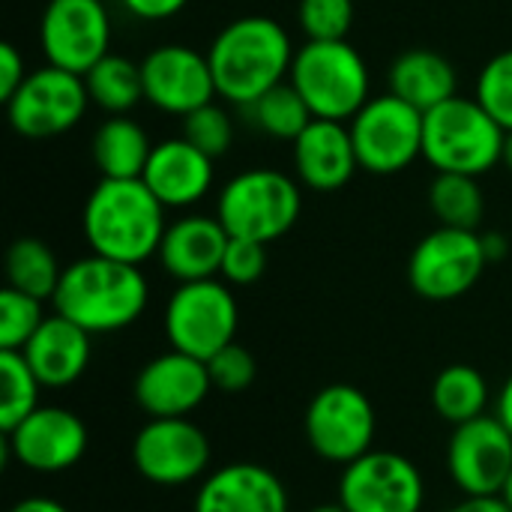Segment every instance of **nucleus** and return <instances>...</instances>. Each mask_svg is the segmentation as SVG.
I'll list each match as a JSON object with an SVG mask.
<instances>
[{
  "instance_id": "f257e3e1",
  "label": "nucleus",
  "mask_w": 512,
  "mask_h": 512,
  "mask_svg": "<svg viewBox=\"0 0 512 512\" xmlns=\"http://www.w3.org/2000/svg\"><path fill=\"white\" fill-rule=\"evenodd\" d=\"M294 54L297 48L288 30L276 18L243 15L228 21L207 48L219 99L240 108L252 105L267 90L288 81Z\"/></svg>"
},
{
  "instance_id": "f03ea898",
  "label": "nucleus",
  "mask_w": 512,
  "mask_h": 512,
  "mask_svg": "<svg viewBox=\"0 0 512 512\" xmlns=\"http://www.w3.org/2000/svg\"><path fill=\"white\" fill-rule=\"evenodd\" d=\"M81 231L93 255L141 267L159 255L168 219L144 180H99L84 201Z\"/></svg>"
},
{
  "instance_id": "7ed1b4c3",
  "label": "nucleus",
  "mask_w": 512,
  "mask_h": 512,
  "mask_svg": "<svg viewBox=\"0 0 512 512\" xmlns=\"http://www.w3.org/2000/svg\"><path fill=\"white\" fill-rule=\"evenodd\" d=\"M150 300V285L135 264L87 255L63 267L54 291V312L87 330L90 336L132 327Z\"/></svg>"
},
{
  "instance_id": "20e7f679",
  "label": "nucleus",
  "mask_w": 512,
  "mask_h": 512,
  "mask_svg": "<svg viewBox=\"0 0 512 512\" xmlns=\"http://www.w3.org/2000/svg\"><path fill=\"white\" fill-rule=\"evenodd\" d=\"M288 81L318 120L351 123L372 99L366 57L348 42H309L297 48Z\"/></svg>"
},
{
  "instance_id": "39448f33",
  "label": "nucleus",
  "mask_w": 512,
  "mask_h": 512,
  "mask_svg": "<svg viewBox=\"0 0 512 512\" xmlns=\"http://www.w3.org/2000/svg\"><path fill=\"white\" fill-rule=\"evenodd\" d=\"M504 138L507 132L477 99L453 96L450 102L426 111L423 159L435 174L483 177L501 165Z\"/></svg>"
},
{
  "instance_id": "423d86ee",
  "label": "nucleus",
  "mask_w": 512,
  "mask_h": 512,
  "mask_svg": "<svg viewBox=\"0 0 512 512\" xmlns=\"http://www.w3.org/2000/svg\"><path fill=\"white\" fill-rule=\"evenodd\" d=\"M303 210L300 183L276 168H249L234 174L216 198V219L231 237L270 246L285 237Z\"/></svg>"
},
{
  "instance_id": "0eeeda50",
  "label": "nucleus",
  "mask_w": 512,
  "mask_h": 512,
  "mask_svg": "<svg viewBox=\"0 0 512 512\" xmlns=\"http://www.w3.org/2000/svg\"><path fill=\"white\" fill-rule=\"evenodd\" d=\"M240 306L222 279L183 282L165 306V336L174 351L198 360H210L231 342H237Z\"/></svg>"
},
{
  "instance_id": "6e6552de",
  "label": "nucleus",
  "mask_w": 512,
  "mask_h": 512,
  "mask_svg": "<svg viewBox=\"0 0 512 512\" xmlns=\"http://www.w3.org/2000/svg\"><path fill=\"white\" fill-rule=\"evenodd\" d=\"M426 114L393 93L372 96L348 123L360 168L378 177L399 174L423 156Z\"/></svg>"
},
{
  "instance_id": "1a4fd4ad",
  "label": "nucleus",
  "mask_w": 512,
  "mask_h": 512,
  "mask_svg": "<svg viewBox=\"0 0 512 512\" xmlns=\"http://www.w3.org/2000/svg\"><path fill=\"white\" fill-rule=\"evenodd\" d=\"M309 447L333 465H351L372 453L378 417L372 399L354 384H330L318 390L303 417Z\"/></svg>"
},
{
  "instance_id": "9d476101",
  "label": "nucleus",
  "mask_w": 512,
  "mask_h": 512,
  "mask_svg": "<svg viewBox=\"0 0 512 512\" xmlns=\"http://www.w3.org/2000/svg\"><path fill=\"white\" fill-rule=\"evenodd\" d=\"M90 105L84 75L45 63L42 69H33L6 102V117L21 138L45 141L75 129Z\"/></svg>"
},
{
  "instance_id": "9b49d317",
  "label": "nucleus",
  "mask_w": 512,
  "mask_h": 512,
  "mask_svg": "<svg viewBox=\"0 0 512 512\" xmlns=\"http://www.w3.org/2000/svg\"><path fill=\"white\" fill-rule=\"evenodd\" d=\"M489 267L480 231L435 228L429 231L408 258L411 288L432 303H450L465 297Z\"/></svg>"
},
{
  "instance_id": "f8f14e48",
  "label": "nucleus",
  "mask_w": 512,
  "mask_h": 512,
  "mask_svg": "<svg viewBox=\"0 0 512 512\" xmlns=\"http://www.w3.org/2000/svg\"><path fill=\"white\" fill-rule=\"evenodd\" d=\"M39 48L57 69L87 75L111 51V12L102 0H48L39 18Z\"/></svg>"
},
{
  "instance_id": "ddd939ff",
  "label": "nucleus",
  "mask_w": 512,
  "mask_h": 512,
  "mask_svg": "<svg viewBox=\"0 0 512 512\" xmlns=\"http://www.w3.org/2000/svg\"><path fill=\"white\" fill-rule=\"evenodd\" d=\"M423 501V474L402 453L372 450L342 468L339 504L345 512H420Z\"/></svg>"
},
{
  "instance_id": "4468645a",
  "label": "nucleus",
  "mask_w": 512,
  "mask_h": 512,
  "mask_svg": "<svg viewBox=\"0 0 512 512\" xmlns=\"http://www.w3.org/2000/svg\"><path fill=\"white\" fill-rule=\"evenodd\" d=\"M210 438L189 417L147 420L132 441V465L153 486H189L210 468Z\"/></svg>"
},
{
  "instance_id": "2eb2a0df",
  "label": "nucleus",
  "mask_w": 512,
  "mask_h": 512,
  "mask_svg": "<svg viewBox=\"0 0 512 512\" xmlns=\"http://www.w3.org/2000/svg\"><path fill=\"white\" fill-rule=\"evenodd\" d=\"M447 471L465 498L501 495L512 474V432L486 414L456 426L447 444Z\"/></svg>"
},
{
  "instance_id": "dca6fc26",
  "label": "nucleus",
  "mask_w": 512,
  "mask_h": 512,
  "mask_svg": "<svg viewBox=\"0 0 512 512\" xmlns=\"http://www.w3.org/2000/svg\"><path fill=\"white\" fill-rule=\"evenodd\" d=\"M141 78H144V102L180 120L210 105L219 96L207 54L180 42L153 48L141 60Z\"/></svg>"
},
{
  "instance_id": "f3484780",
  "label": "nucleus",
  "mask_w": 512,
  "mask_h": 512,
  "mask_svg": "<svg viewBox=\"0 0 512 512\" xmlns=\"http://www.w3.org/2000/svg\"><path fill=\"white\" fill-rule=\"evenodd\" d=\"M6 435L9 456L36 474H63L87 453L84 420L60 405H39Z\"/></svg>"
},
{
  "instance_id": "a211bd4d",
  "label": "nucleus",
  "mask_w": 512,
  "mask_h": 512,
  "mask_svg": "<svg viewBox=\"0 0 512 512\" xmlns=\"http://www.w3.org/2000/svg\"><path fill=\"white\" fill-rule=\"evenodd\" d=\"M135 402L150 420L189 417L213 393L207 363L183 351H165L144 363L135 378Z\"/></svg>"
},
{
  "instance_id": "6ab92c4d",
  "label": "nucleus",
  "mask_w": 512,
  "mask_h": 512,
  "mask_svg": "<svg viewBox=\"0 0 512 512\" xmlns=\"http://www.w3.org/2000/svg\"><path fill=\"white\" fill-rule=\"evenodd\" d=\"M216 159L201 153L195 144L180 138H165L153 144L150 162L144 168L147 189L159 198L165 210H186L204 201L216 180Z\"/></svg>"
},
{
  "instance_id": "aec40b11",
  "label": "nucleus",
  "mask_w": 512,
  "mask_h": 512,
  "mask_svg": "<svg viewBox=\"0 0 512 512\" xmlns=\"http://www.w3.org/2000/svg\"><path fill=\"white\" fill-rule=\"evenodd\" d=\"M228 243H231V234L216 216L192 213V216H180L177 222H168V231L162 237L156 258L162 270L180 285L216 279L222 270Z\"/></svg>"
},
{
  "instance_id": "412c9836",
  "label": "nucleus",
  "mask_w": 512,
  "mask_h": 512,
  "mask_svg": "<svg viewBox=\"0 0 512 512\" xmlns=\"http://www.w3.org/2000/svg\"><path fill=\"white\" fill-rule=\"evenodd\" d=\"M291 147L297 180L312 192H339L360 168L351 129L339 120L315 117Z\"/></svg>"
},
{
  "instance_id": "4be33fe9",
  "label": "nucleus",
  "mask_w": 512,
  "mask_h": 512,
  "mask_svg": "<svg viewBox=\"0 0 512 512\" xmlns=\"http://www.w3.org/2000/svg\"><path fill=\"white\" fill-rule=\"evenodd\" d=\"M195 512H288V489L264 465L228 462L198 486Z\"/></svg>"
},
{
  "instance_id": "5701e85b",
  "label": "nucleus",
  "mask_w": 512,
  "mask_h": 512,
  "mask_svg": "<svg viewBox=\"0 0 512 512\" xmlns=\"http://www.w3.org/2000/svg\"><path fill=\"white\" fill-rule=\"evenodd\" d=\"M21 354L30 363L42 387L60 390V387L75 384L87 372L93 345H90L87 330H81L78 324L54 312L45 318V324L36 330V336L27 342Z\"/></svg>"
},
{
  "instance_id": "b1692460",
  "label": "nucleus",
  "mask_w": 512,
  "mask_h": 512,
  "mask_svg": "<svg viewBox=\"0 0 512 512\" xmlns=\"http://www.w3.org/2000/svg\"><path fill=\"white\" fill-rule=\"evenodd\" d=\"M390 93L405 99L408 105L420 108L423 114L459 96V75L456 66L441 57L438 51L414 48L393 60L387 75Z\"/></svg>"
},
{
  "instance_id": "393cba45",
  "label": "nucleus",
  "mask_w": 512,
  "mask_h": 512,
  "mask_svg": "<svg viewBox=\"0 0 512 512\" xmlns=\"http://www.w3.org/2000/svg\"><path fill=\"white\" fill-rule=\"evenodd\" d=\"M93 162L102 180H141L153 153V141L147 129L132 117H108L90 144Z\"/></svg>"
},
{
  "instance_id": "a878e982",
  "label": "nucleus",
  "mask_w": 512,
  "mask_h": 512,
  "mask_svg": "<svg viewBox=\"0 0 512 512\" xmlns=\"http://www.w3.org/2000/svg\"><path fill=\"white\" fill-rule=\"evenodd\" d=\"M432 405L441 420H447L453 429L465 426L486 414L489 405V384L480 375V369L468 363H453L438 372L432 381Z\"/></svg>"
},
{
  "instance_id": "bb28decb",
  "label": "nucleus",
  "mask_w": 512,
  "mask_h": 512,
  "mask_svg": "<svg viewBox=\"0 0 512 512\" xmlns=\"http://www.w3.org/2000/svg\"><path fill=\"white\" fill-rule=\"evenodd\" d=\"M84 84H87L90 102L111 117L129 114L144 99L141 63L123 57V54H108L105 60H99L84 75Z\"/></svg>"
},
{
  "instance_id": "cd10ccee",
  "label": "nucleus",
  "mask_w": 512,
  "mask_h": 512,
  "mask_svg": "<svg viewBox=\"0 0 512 512\" xmlns=\"http://www.w3.org/2000/svg\"><path fill=\"white\" fill-rule=\"evenodd\" d=\"M63 267L48 243L36 237H18L6 252V285L36 300H54Z\"/></svg>"
},
{
  "instance_id": "c85d7f7f",
  "label": "nucleus",
  "mask_w": 512,
  "mask_h": 512,
  "mask_svg": "<svg viewBox=\"0 0 512 512\" xmlns=\"http://www.w3.org/2000/svg\"><path fill=\"white\" fill-rule=\"evenodd\" d=\"M429 207L444 228L477 231L486 216V195L477 177L435 174L429 183Z\"/></svg>"
},
{
  "instance_id": "c756f323",
  "label": "nucleus",
  "mask_w": 512,
  "mask_h": 512,
  "mask_svg": "<svg viewBox=\"0 0 512 512\" xmlns=\"http://www.w3.org/2000/svg\"><path fill=\"white\" fill-rule=\"evenodd\" d=\"M249 123L276 138V141H297L303 135V129L315 120L309 105L303 102V96L294 90L291 81H282L279 87L267 90L261 99H255L252 105H246Z\"/></svg>"
},
{
  "instance_id": "7c9ffc66",
  "label": "nucleus",
  "mask_w": 512,
  "mask_h": 512,
  "mask_svg": "<svg viewBox=\"0 0 512 512\" xmlns=\"http://www.w3.org/2000/svg\"><path fill=\"white\" fill-rule=\"evenodd\" d=\"M0 429L12 432L24 417L39 408V378L21 351H0Z\"/></svg>"
},
{
  "instance_id": "2f4dec72",
  "label": "nucleus",
  "mask_w": 512,
  "mask_h": 512,
  "mask_svg": "<svg viewBox=\"0 0 512 512\" xmlns=\"http://www.w3.org/2000/svg\"><path fill=\"white\" fill-rule=\"evenodd\" d=\"M45 318L42 300L6 285L0 291V351H24Z\"/></svg>"
},
{
  "instance_id": "473e14b6",
  "label": "nucleus",
  "mask_w": 512,
  "mask_h": 512,
  "mask_svg": "<svg viewBox=\"0 0 512 512\" xmlns=\"http://www.w3.org/2000/svg\"><path fill=\"white\" fill-rule=\"evenodd\" d=\"M183 138L195 144L201 153H207L210 159H219L234 144V120L228 108L213 99L210 105L183 117Z\"/></svg>"
},
{
  "instance_id": "72a5a7b5",
  "label": "nucleus",
  "mask_w": 512,
  "mask_h": 512,
  "mask_svg": "<svg viewBox=\"0 0 512 512\" xmlns=\"http://www.w3.org/2000/svg\"><path fill=\"white\" fill-rule=\"evenodd\" d=\"M474 99L495 117L504 132H512V48L495 54L480 69Z\"/></svg>"
},
{
  "instance_id": "f704fd0d",
  "label": "nucleus",
  "mask_w": 512,
  "mask_h": 512,
  "mask_svg": "<svg viewBox=\"0 0 512 512\" xmlns=\"http://www.w3.org/2000/svg\"><path fill=\"white\" fill-rule=\"evenodd\" d=\"M297 21L309 42L348 39L354 24V0H300Z\"/></svg>"
},
{
  "instance_id": "c9c22d12",
  "label": "nucleus",
  "mask_w": 512,
  "mask_h": 512,
  "mask_svg": "<svg viewBox=\"0 0 512 512\" xmlns=\"http://www.w3.org/2000/svg\"><path fill=\"white\" fill-rule=\"evenodd\" d=\"M207 372H210L213 390L231 396V393H243L255 384L258 363L240 342H231L228 348H222L219 354H213L207 360Z\"/></svg>"
},
{
  "instance_id": "e433bc0d",
  "label": "nucleus",
  "mask_w": 512,
  "mask_h": 512,
  "mask_svg": "<svg viewBox=\"0 0 512 512\" xmlns=\"http://www.w3.org/2000/svg\"><path fill=\"white\" fill-rule=\"evenodd\" d=\"M267 270V246L264 243H255V240H240V237H231L228 249H225V258H222V282L228 285H255Z\"/></svg>"
},
{
  "instance_id": "4c0bfd02",
  "label": "nucleus",
  "mask_w": 512,
  "mask_h": 512,
  "mask_svg": "<svg viewBox=\"0 0 512 512\" xmlns=\"http://www.w3.org/2000/svg\"><path fill=\"white\" fill-rule=\"evenodd\" d=\"M27 75L30 72L24 66L21 51L12 42H0V99H3V105L18 93V87L24 84Z\"/></svg>"
},
{
  "instance_id": "58836bf2",
  "label": "nucleus",
  "mask_w": 512,
  "mask_h": 512,
  "mask_svg": "<svg viewBox=\"0 0 512 512\" xmlns=\"http://www.w3.org/2000/svg\"><path fill=\"white\" fill-rule=\"evenodd\" d=\"M189 0H120V6L138 21H168L186 9Z\"/></svg>"
},
{
  "instance_id": "ea45409f",
  "label": "nucleus",
  "mask_w": 512,
  "mask_h": 512,
  "mask_svg": "<svg viewBox=\"0 0 512 512\" xmlns=\"http://www.w3.org/2000/svg\"><path fill=\"white\" fill-rule=\"evenodd\" d=\"M447 512H512L510 504L501 495H486V498H465L462 504H456Z\"/></svg>"
},
{
  "instance_id": "a19ab883",
  "label": "nucleus",
  "mask_w": 512,
  "mask_h": 512,
  "mask_svg": "<svg viewBox=\"0 0 512 512\" xmlns=\"http://www.w3.org/2000/svg\"><path fill=\"white\" fill-rule=\"evenodd\" d=\"M480 240H483V252H486V261H489V264H495V261H504V258H507V252H510V240H507L501 231H486V234H480Z\"/></svg>"
},
{
  "instance_id": "79ce46f5",
  "label": "nucleus",
  "mask_w": 512,
  "mask_h": 512,
  "mask_svg": "<svg viewBox=\"0 0 512 512\" xmlns=\"http://www.w3.org/2000/svg\"><path fill=\"white\" fill-rule=\"evenodd\" d=\"M9 512H69L60 501H54V498H24V501H18L15 507Z\"/></svg>"
},
{
  "instance_id": "37998d69",
  "label": "nucleus",
  "mask_w": 512,
  "mask_h": 512,
  "mask_svg": "<svg viewBox=\"0 0 512 512\" xmlns=\"http://www.w3.org/2000/svg\"><path fill=\"white\" fill-rule=\"evenodd\" d=\"M495 417L512 432V375L507 378V384L498 393V405H495Z\"/></svg>"
},
{
  "instance_id": "c03bdc74",
  "label": "nucleus",
  "mask_w": 512,
  "mask_h": 512,
  "mask_svg": "<svg viewBox=\"0 0 512 512\" xmlns=\"http://www.w3.org/2000/svg\"><path fill=\"white\" fill-rule=\"evenodd\" d=\"M501 162L512 171V132H507V138H504V156H501Z\"/></svg>"
},
{
  "instance_id": "a18cd8bd",
  "label": "nucleus",
  "mask_w": 512,
  "mask_h": 512,
  "mask_svg": "<svg viewBox=\"0 0 512 512\" xmlns=\"http://www.w3.org/2000/svg\"><path fill=\"white\" fill-rule=\"evenodd\" d=\"M312 512H345V507H342V504L336 501V504H321V507H315Z\"/></svg>"
},
{
  "instance_id": "49530a36",
  "label": "nucleus",
  "mask_w": 512,
  "mask_h": 512,
  "mask_svg": "<svg viewBox=\"0 0 512 512\" xmlns=\"http://www.w3.org/2000/svg\"><path fill=\"white\" fill-rule=\"evenodd\" d=\"M501 498L510 504V510H512V474H510V480H507V486H504V492H501Z\"/></svg>"
}]
</instances>
